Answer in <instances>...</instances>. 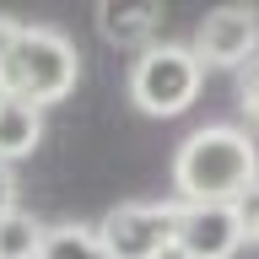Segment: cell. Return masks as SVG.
<instances>
[{
	"instance_id": "6da1fadb",
	"label": "cell",
	"mask_w": 259,
	"mask_h": 259,
	"mask_svg": "<svg viewBox=\"0 0 259 259\" xmlns=\"http://www.w3.org/2000/svg\"><path fill=\"white\" fill-rule=\"evenodd\" d=\"M259 184V146L238 124H200L173 151L178 205H238Z\"/></svg>"
},
{
	"instance_id": "8992f818",
	"label": "cell",
	"mask_w": 259,
	"mask_h": 259,
	"mask_svg": "<svg viewBox=\"0 0 259 259\" xmlns=\"http://www.w3.org/2000/svg\"><path fill=\"white\" fill-rule=\"evenodd\" d=\"M243 222L232 205H184L178 216V259H232L243 248Z\"/></svg>"
},
{
	"instance_id": "52a82bcc",
	"label": "cell",
	"mask_w": 259,
	"mask_h": 259,
	"mask_svg": "<svg viewBox=\"0 0 259 259\" xmlns=\"http://www.w3.org/2000/svg\"><path fill=\"white\" fill-rule=\"evenodd\" d=\"M38 141H44V108L11 103V97H6V108H0V162L11 167V162L27 157Z\"/></svg>"
},
{
	"instance_id": "277c9868",
	"label": "cell",
	"mask_w": 259,
	"mask_h": 259,
	"mask_svg": "<svg viewBox=\"0 0 259 259\" xmlns=\"http://www.w3.org/2000/svg\"><path fill=\"white\" fill-rule=\"evenodd\" d=\"M178 216L184 205L178 200H130V205H113L103 222H97V243L108 259H162L178 248Z\"/></svg>"
},
{
	"instance_id": "7c38bea8",
	"label": "cell",
	"mask_w": 259,
	"mask_h": 259,
	"mask_svg": "<svg viewBox=\"0 0 259 259\" xmlns=\"http://www.w3.org/2000/svg\"><path fill=\"white\" fill-rule=\"evenodd\" d=\"M232 210H238V222H243V238H248V243H259V184L243 194Z\"/></svg>"
},
{
	"instance_id": "5bb4252c",
	"label": "cell",
	"mask_w": 259,
	"mask_h": 259,
	"mask_svg": "<svg viewBox=\"0 0 259 259\" xmlns=\"http://www.w3.org/2000/svg\"><path fill=\"white\" fill-rule=\"evenodd\" d=\"M0 108H6V92H0Z\"/></svg>"
},
{
	"instance_id": "7a4b0ae2",
	"label": "cell",
	"mask_w": 259,
	"mask_h": 259,
	"mask_svg": "<svg viewBox=\"0 0 259 259\" xmlns=\"http://www.w3.org/2000/svg\"><path fill=\"white\" fill-rule=\"evenodd\" d=\"M81 81V54L60 27H27L16 16H0V92L11 103H65Z\"/></svg>"
},
{
	"instance_id": "4fadbf2b",
	"label": "cell",
	"mask_w": 259,
	"mask_h": 259,
	"mask_svg": "<svg viewBox=\"0 0 259 259\" xmlns=\"http://www.w3.org/2000/svg\"><path fill=\"white\" fill-rule=\"evenodd\" d=\"M16 173L11 167H6V162H0V222H6V216H16Z\"/></svg>"
},
{
	"instance_id": "5b68a950",
	"label": "cell",
	"mask_w": 259,
	"mask_h": 259,
	"mask_svg": "<svg viewBox=\"0 0 259 259\" xmlns=\"http://www.w3.org/2000/svg\"><path fill=\"white\" fill-rule=\"evenodd\" d=\"M194 54L200 65H216V70H238V65L259 60V11L254 6H222L210 11L194 32Z\"/></svg>"
},
{
	"instance_id": "ba28073f",
	"label": "cell",
	"mask_w": 259,
	"mask_h": 259,
	"mask_svg": "<svg viewBox=\"0 0 259 259\" xmlns=\"http://www.w3.org/2000/svg\"><path fill=\"white\" fill-rule=\"evenodd\" d=\"M38 259H108L97 243V227H49Z\"/></svg>"
},
{
	"instance_id": "9c48e42d",
	"label": "cell",
	"mask_w": 259,
	"mask_h": 259,
	"mask_svg": "<svg viewBox=\"0 0 259 259\" xmlns=\"http://www.w3.org/2000/svg\"><path fill=\"white\" fill-rule=\"evenodd\" d=\"M38 248H44V227L32 222L27 210L0 222V259H38Z\"/></svg>"
},
{
	"instance_id": "30bf717a",
	"label": "cell",
	"mask_w": 259,
	"mask_h": 259,
	"mask_svg": "<svg viewBox=\"0 0 259 259\" xmlns=\"http://www.w3.org/2000/svg\"><path fill=\"white\" fill-rule=\"evenodd\" d=\"M151 16H157L151 6H141L135 16H119L113 6H103V32H108V38H124V44H135V38L151 27Z\"/></svg>"
},
{
	"instance_id": "8fae6325",
	"label": "cell",
	"mask_w": 259,
	"mask_h": 259,
	"mask_svg": "<svg viewBox=\"0 0 259 259\" xmlns=\"http://www.w3.org/2000/svg\"><path fill=\"white\" fill-rule=\"evenodd\" d=\"M238 103H243V119L259 130V60L243 70V87H238Z\"/></svg>"
},
{
	"instance_id": "3957f363",
	"label": "cell",
	"mask_w": 259,
	"mask_h": 259,
	"mask_svg": "<svg viewBox=\"0 0 259 259\" xmlns=\"http://www.w3.org/2000/svg\"><path fill=\"white\" fill-rule=\"evenodd\" d=\"M200 81H205V65L184 44H146L130 65V97L151 119L189 113L194 97H200Z\"/></svg>"
}]
</instances>
